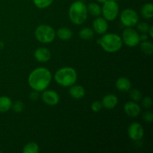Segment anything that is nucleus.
I'll list each match as a JSON object with an SVG mask.
<instances>
[{
	"instance_id": "f257e3e1",
	"label": "nucleus",
	"mask_w": 153,
	"mask_h": 153,
	"mask_svg": "<svg viewBox=\"0 0 153 153\" xmlns=\"http://www.w3.org/2000/svg\"><path fill=\"white\" fill-rule=\"evenodd\" d=\"M52 74L48 69L38 67L33 70L28 76V84L34 91H43L50 85Z\"/></svg>"
},
{
	"instance_id": "f03ea898",
	"label": "nucleus",
	"mask_w": 153,
	"mask_h": 153,
	"mask_svg": "<svg viewBox=\"0 0 153 153\" xmlns=\"http://www.w3.org/2000/svg\"><path fill=\"white\" fill-rule=\"evenodd\" d=\"M69 16L76 25H82L88 19V9L82 1H76L71 4L69 10Z\"/></svg>"
},
{
	"instance_id": "7ed1b4c3",
	"label": "nucleus",
	"mask_w": 153,
	"mask_h": 153,
	"mask_svg": "<svg viewBox=\"0 0 153 153\" xmlns=\"http://www.w3.org/2000/svg\"><path fill=\"white\" fill-rule=\"evenodd\" d=\"M98 43H100L103 49L109 53H114L121 49L123 46V40L119 35L116 34H107L98 40Z\"/></svg>"
},
{
	"instance_id": "20e7f679",
	"label": "nucleus",
	"mask_w": 153,
	"mask_h": 153,
	"mask_svg": "<svg viewBox=\"0 0 153 153\" xmlns=\"http://www.w3.org/2000/svg\"><path fill=\"white\" fill-rule=\"evenodd\" d=\"M55 82L63 87H70L77 80V73L72 67L61 68L55 74Z\"/></svg>"
},
{
	"instance_id": "39448f33",
	"label": "nucleus",
	"mask_w": 153,
	"mask_h": 153,
	"mask_svg": "<svg viewBox=\"0 0 153 153\" xmlns=\"http://www.w3.org/2000/svg\"><path fill=\"white\" fill-rule=\"evenodd\" d=\"M36 38L43 43H49L54 40L55 31L52 27L48 25H40L35 30Z\"/></svg>"
},
{
	"instance_id": "423d86ee",
	"label": "nucleus",
	"mask_w": 153,
	"mask_h": 153,
	"mask_svg": "<svg viewBox=\"0 0 153 153\" xmlns=\"http://www.w3.org/2000/svg\"><path fill=\"white\" fill-rule=\"evenodd\" d=\"M102 13L106 20H114L119 13V6L117 3L112 0H107L105 2L103 3Z\"/></svg>"
},
{
	"instance_id": "0eeeda50",
	"label": "nucleus",
	"mask_w": 153,
	"mask_h": 153,
	"mask_svg": "<svg viewBox=\"0 0 153 153\" xmlns=\"http://www.w3.org/2000/svg\"><path fill=\"white\" fill-rule=\"evenodd\" d=\"M123 40L125 44L129 47H134L140 43V35L131 27H127L123 32Z\"/></svg>"
},
{
	"instance_id": "6e6552de",
	"label": "nucleus",
	"mask_w": 153,
	"mask_h": 153,
	"mask_svg": "<svg viewBox=\"0 0 153 153\" xmlns=\"http://www.w3.org/2000/svg\"><path fill=\"white\" fill-rule=\"evenodd\" d=\"M138 15L133 9L127 8L123 10L120 15V21L126 27H133L138 22Z\"/></svg>"
},
{
	"instance_id": "1a4fd4ad",
	"label": "nucleus",
	"mask_w": 153,
	"mask_h": 153,
	"mask_svg": "<svg viewBox=\"0 0 153 153\" xmlns=\"http://www.w3.org/2000/svg\"><path fill=\"white\" fill-rule=\"evenodd\" d=\"M128 134L130 138L133 140H139L143 137V126L138 123H133L128 128Z\"/></svg>"
},
{
	"instance_id": "9d476101",
	"label": "nucleus",
	"mask_w": 153,
	"mask_h": 153,
	"mask_svg": "<svg viewBox=\"0 0 153 153\" xmlns=\"http://www.w3.org/2000/svg\"><path fill=\"white\" fill-rule=\"evenodd\" d=\"M42 100L48 105L54 106L59 102L60 98L58 93L54 91L48 90L45 91L42 94Z\"/></svg>"
},
{
	"instance_id": "9b49d317",
	"label": "nucleus",
	"mask_w": 153,
	"mask_h": 153,
	"mask_svg": "<svg viewBox=\"0 0 153 153\" xmlns=\"http://www.w3.org/2000/svg\"><path fill=\"white\" fill-rule=\"evenodd\" d=\"M124 111L128 116L131 117H135L140 113V107L135 102L129 101L124 105Z\"/></svg>"
},
{
	"instance_id": "f8f14e48",
	"label": "nucleus",
	"mask_w": 153,
	"mask_h": 153,
	"mask_svg": "<svg viewBox=\"0 0 153 153\" xmlns=\"http://www.w3.org/2000/svg\"><path fill=\"white\" fill-rule=\"evenodd\" d=\"M93 27H94V31L97 34H103L107 31L108 28V24L107 20L105 18L98 17L93 22Z\"/></svg>"
},
{
	"instance_id": "ddd939ff",
	"label": "nucleus",
	"mask_w": 153,
	"mask_h": 153,
	"mask_svg": "<svg viewBox=\"0 0 153 153\" xmlns=\"http://www.w3.org/2000/svg\"><path fill=\"white\" fill-rule=\"evenodd\" d=\"M34 57L39 62H46L50 59L51 52L46 48L40 47L36 49L34 52Z\"/></svg>"
},
{
	"instance_id": "4468645a",
	"label": "nucleus",
	"mask_w": 153,
	"mask_h": 153,
	"mask_svg": "<svg viewBox=\"0 0 153 153\" xmlns=\"http://www.w3.org/2000/svg\"><path fill=\"white\" fill-rule=\"evenodd\" d=\"M102 105L103 107L107 109H112L117 106L118 103V99L117 96L114 94H107L105 96L102 101Z\"/></svg>"
},
{
	"instance_id": "2eb2a0df",
	"label": "nucleus",
	"mask_w": 153,
	"mask_h": 153,
	"mask_svg": "<svg viewBox=\"0 0 153 153\" xmlns=\"http://www.w3.org/2000/svg\"><path fill=\"white\" fill-rule=\"evenodd\" d=\"M69 93L73 98L76 99V100H79V99H82L84 97L85 94V90L81 85H73L70 86Z\"/></svg>"
},
{
	"instance_id": "dca6fc26",
	"label": "nucleus",
	"mask_w": 153,
	"mask_h": 153,
	"mask_svg": "<svg viewBox=\"0 0 153 153\" xmlns=\"http://www.w3.org/2000/svg\"><path fill=\"white\" fill-rule=\"evenodd\" d=\"M116 88L120 91H128L131 88V83L127 78L120 77L117 80Z\"/></svg>"
},
{
	"instance_id": "f3484780",
	"label": "nucleus",
	"mask_w": 153,
	"mask_h": 153,
	"mask_svg": "<svg viewBox=\"0 0 153 153\" xmlns=\"http://www.w3.org/2000/svg\"><path fill=\"white\" fill-rule=\"evenodd\" d=\"M12 100L9 97L2 96L0 97V112L4 113L7 112L12 107Z\"/></svg>"
},
{
	"instance_id": "a211bd4d",
	"label": "nucleus",
	"mask_w": 153,
	"mask_h": 153,
	"mask_svg": "<svg viewBox=\"0 0 153 153\" xmlns=\"http://www.w3.org/2000/svg\"><path fill=\"white\" fill-rule=\"evenodd\" d=\"M57 35L61 40H68L72 38L73 37V31L68 28H61L57 31Z\"/></svg>"
},
{
	"instance_id": "6ab92c4d",
	"label": "nucleus",
	"mask_w": 153,
	"mask_h": 153,
	"mask_svg": "<svg viewBox=\"0 0 153 153\" xmlns=\"http://www.w3.org/2000/svg\"><path fill=\"white\" fill-rule=\"evenodd\" d=\"M87 9H88V12H89L90 14L94 16H99L102 13L101 7L97 3H89L88 7H87Z\"/></svg>"
},
{
	"instance_id": "aec40b11",
	"label": "nucleus",
	"mask_w": 153,
	"mask_h": 153,
	"mask_svg": "<svg viewBox=\"0 0 153 153\" xmlns=\"http://www.w3.org/2000/svg\"><path fill=\"white\" fill-rule=\"evenodd\" d=\"M141 13L145 19H151L153 16V5L152 3L145 4L141 9Z\"/></svg>"
},
{
	"instance_id": "412c9836",
	"label": "nucleus",
	"mask_w": 153,
	"mask_h": 153,
	"mask_svg": "<svg viewBox=\"0 0 153 153\" xmlns=\"http://www.w3.org/2000/svg\"><path fill=\"white\" fill-rule=\"evenodd\" d=\"M79 37L85 40H91L94 37V31L90 28H84L81 29L79 32Z\"/></svg>"
},
{
	"instance_id": "4be33fe9",
	"label": "nucleus",
	"mask_w": 153,
	"mask_h": 153,
	"mask_svg": "<svg viewBox=\"0 0 153 153\" xmlns=\"http://www.w3.org/2000/svg\"><path fill=\"white\" fill-rule=\"evenodd\" d=\"M140 49L144 54L147 55H151L153 52V44L151 41L144 40L140 44Z\"/></svg>"
},
{
	"instance_id": "5701e85b",
	"label": "nucleus",
	"mask_w": 153,
	"mask_h": 153,
	"mask_svg": "<svg viewBox=\"0 0 153 153\" xmlns=\"http://www.w3.org/2000/svg\"><path fill=\"white\" fill-rule=\"evenodd\" d=\"M24 153H38L39 152V146L34 142H31L28 143L24 146L23 148Z\"/></svg>"
},
{
	"instance_id": "b1692460",
	"label": "nucleus",
	"mask_w": 153,
	"mask_h": 153,
	"mask_svg": "<svg viewBox=\"0 0 153 153\" xmlns=\"http://www.w3.org/2000/svg\"><path fill=\"white\" fill-rule=\"evenodd\" d=\"M34 4L38 8H46L52 4L53 0H33Z\"/></svg>"
},
{
	"instance_id": "393cba45",
	"label": "nucleus",
	"mask_w": 153,
	"mask_h": 153,
	"mask_svg": "<svg viewBox=\"0 0 153 153\" xmlns=\"http://www.w3.org/2000/svg\"><path fill=\"white\" fill-rule=\"evenodd\" d=\"M130 97L134 102H138L141 100V93L137 89H132L130 91Z\"/></svg>"
},
{
	"instance_id": "a878e982",
	"label": "nucleus",
	"mask_w": 153,
	"mask_h": 153,
	"mask_svg": "<svg viewBox=\"0 0 153 153\" xmlns=\"http://www.w3.org/2000/svg\"><path fill=\"white\" fill-rule=\"evenodd\" d=\"M12 108H13V111L16 112V113H20L24 110V103L21 101H16L15 102L14 104H12Z\"/></svg>"
},
{
	"instance_id": "bb28decb",
	"label": "nucleus",
	"mask_w": 153,
	"mask_h": 153,
	"mask_svg": "<svg viewBox=\"0 0 153 153\" xmlns=\"http://www.w3.org/2000/svg\"><path fill=\"white\" fill-rule=\"evenodd\" d=\"M137 29L142 33H148L149 29V25L146 22H140L137 25Z\"/></svg>"
},
{
	"instance_id": "cd10ccee",
	"label": "nucleus",
	"mask_w": 153,
	"mask_h": 153,
	"mask_svg": "<svg viewBox=\"0 0 153 153\" xmlns=\"http://www.w3.org/2000/svg\"><path fill=\"white\" fill-rule=\"evenodd\" d=\"M152 101L151 97H146L142 100V105L145 108H149L152 106Z\"/></svg>"
},
{
	"instance_id": "c85d7f7f",
	"label": "nucleus",
	"mask_w": 153,
	"mask_h": 153,
	"mask_svg": "<svg viewBox=\"0 0 153 153\" xmlns=\"http://www.w3.org/2000/svg\"><path fill=\"white\" fill-rule=\"evenodd\" d=\"M102 103L99 101L94 102H93L92 105H91V109H92L93 111H100L102 109Z\"/></svg>"
},
{
	"instance_id": "c756f323",
	"label": "nucleus",
	"mask_w": 153,
	"mask_h": 153,
	"mask_svg": "<svg viewBox=\"0 0 153 153\" xmlns=\"http://www.w3.org/2000/svg\"><path fill=\"white\" fill-rule=\"evenodd\" d=\"M143 118L145 121H146V122H152L153 120L152 113L150 111L144 112L143 114Z\"/></svg>"
},
{
	"instance_id": "7c9ffc66",
	"label": "nucleus",
	"mask_w": 153,
	"mask_h": 153,
	"mask_svg": "<svg viewBox=\"0 0 153 153\" xmlns=\"http://www.w3.org/2000/svg\"><path fill=\"white\" fill-rule=\"evenodd\" d=\"M29 98H30V100H32V101H36V100H38V98H39L38 91H33V92H31L29 95Z\"/></svg>"
},
{
	"instance_id": "2f4dec72",
	"label": "nucleus",
	"mask_w": 153,
	"mask_h": 153,
	"mask_svg": "<svg viewBox=\"0 0 153 153\" xmlns=\"http://www.w3.org/2000/svg\"><path fill=\"white\" fill-rule=\"evenodd\" d=\"M140 40H143V41H144V40H147L148 36L146 35L145 33H143V34H141V36H140Z\"/></svg>"
},
{
	"instance_id": "473e14b6",
	"label": "nucleus",
	"mask_w": 153,
	"mask_h": 153,
	"mask_svg": "<svg viewBox=\"0 0 153 153\" xmlns=\"http://www.w3.org/2000/svg\"><path fill=\"white\" fill-rule=\"evenodd\" d=\"M152 29H153V27H152V26L149 27V31H148V32L149 33V34H150L151 37H153V31H152Z\"/></svg>"
},
{
	"instance_id": "72a5a7b5",
	"label": "nucleus",
	"mask_w": 153,
	"mask_h": 153,
	"mask_svg": "<svg viewBox=\"0 0 153 153\" xmlns=\"http://www.w3.org/2000/svg\"><path fill=\"white\" fill-rule=\"evenodd\" d=\"M97 1L100 3H104V2H105L107 0H97Z\"/></svg>"
},
{
	"instance_id": "f704fd0d",
	"label": "nucleus",
	"mask_w": 153,
	"mask_h": 153,
	"mask_svg": "<svg viewBox=\"0 0 153 153\" xmlns=\"http://www.w3.org/2000/svg\"><path fill=\"white\" fill-rule=\"evenodd\" d=\"M112 1H117V0H112Z\"/></svg>"
}]
</instances>
